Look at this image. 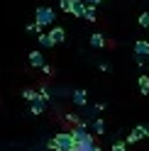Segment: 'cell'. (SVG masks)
Instances as JSON below:
<instances>
[{
    "label": "cell",
    "instance_id": "21",
    "mask_svg": "<svg viewBox=\"0 0 149 151\" xmlns=\"http://www.w3.org/2000/svg\"><path fill=\"white\" fill-rule=\"evenodd\" d=\"M42 71H44L46 76H51V73H54V68H51V66H49V63H44V66H42Z\"/></svg>",
    "mask_w": 149,
    "mask_h": 151
},
{
    "label": "cell",
    "instance_id": "11",
    "mask_svg": "<svg viewBox=\"0 0 149 151\" xmlns=\"http://www.w3.org/2000/svg\"><path fill=\"white\" fill-rule=\"evenodd\" d=\"M83 20H88V22H95V20H98L95 5H86V10H83Z\"/></svg>",
    "mask_w": 149,
    "mask_h": 151
},
{
    "label": "cell",
    "instance_id": "17",
    "mask_svg": "<svg viewBox=\"0 0 149 151\" xmlns=\"http://www.w3.org/2000/svg\"><path fill=\"white\" fill-rule=\"evenodd\" d=\"M56 3H59V7H61L64 12H69V10H71V0H56Z\"/></svg>",
    "mask_w": 149,
    "mask_h": 151
},
{
    "label": "cell",
    "instance_id": "18",
    "mask_svg": "<svg viewBox=\"0 0 149 151\" xmlns=\"http://www.w3.org/2000/svg\"><path fill=\"white\" fill-rule=\"evenodd\" d=\"M27 32H37V34H39V32H42V27L37 24V22H30V24H27Z\"/></svg>",
    "mask_w": 149,
    "mask_h": 151
},
{
    "label": "cell",
    "instance_id": "12",
    "mask_svg": "<svg viewBox=\"0 0 149 151\" xmlns=\"http://www.w3.org/2000/svg\"><path fill=\"white\" fill-rule=\"evenodd\" d=\"M108 42H105V37L103 34H90V46H95V49H103Z\"/></svg>",
    "mask_w": 149,
    "mask_h": 151
},
{
    "label": "cell",
    "instance_id": "8",
    "mask_svg": "<svg viewBox=\"0 0 149 151\" xmlns=\"http://www.w3.org/2000/svg\"><path fill=\"white\" fill-rule=\"evenodd\" d=\"M83 10H86V3H83V0H71V10H69V15H73V17H83Z\"/></svg>",
    "mask_w": 149,
    "mask_h": 151
},
{
    "label": "cell",
    "instance_id": "15",
    "mask_svg": "<svg viewBox=\"0 0 149 151\" xmlns=\"http://www.w3.org/2000/svg\"><path fill=\"white\" fill-rule=\"evenodd\" d=\"M93 132H95V134H105V122L103 119H95V122H93Z\"/></svg>",
    "mask_w": 149,
    "mask_h": 151
},
{
    "label": "cell",
    "instance_id": "5",
    "mask_svg": "<svg viewBox=\"0 0 149 151\" xmlns=\"http://www.w3.org/2000/svg\"><path fill=\"white\" fill-rule=\"evenodd\" d=\"M139 139H144V124H137L132 132H129L127 139H125V144H137Z\"/></svg>",
    "mask_w": 149,
    "mask_h": 151
},
{
    "label": "cell",
    "instance_id": "1",
    "mask_svg": "<svg viewBox=\"0 0 149 151\" xmlns=\"http://www.w3.org/2000/svg\"><path fill=\"white\" fill-rule=\"evenodd\" d=\"M46 146L51 151H76V141H73L71 132H59L46 141Z\"/></svg>",
    "mask_w": 149,
    "mask_h": 151
},
{
    "label": "cell",
    "instance_id": "24",
    "mask_svg": "<svg viewBox=\"0 0 149 151\" xmlns=\"http://www.w3.org/2000/svg\"><path fill=\"white\" fill-rule=\"evenodd\" d=\"M147 32H149V27H147Z\"/></svg>",
    "mask_w": 149,
    "mask_h": 151
},
{
    "label": "cell",
    "instance_id": "16",
    "mask_svg": "<svg viewBox=\"0 0 149 151\" xmlns=\"http://www.w3.org/2000/svg\"><path fill=\"white\" fill-rule=\"evenodd\" d=\"M139 27H149V10L139 15Z\"/></svg>",
    "mask_w": 149,
    "mask_h": 151
},
{
    "label": "cell",
    "instance_id": "9",
    "mask_svg": "<svg viewBox=\"0 0 149 151\" xmlns=\"http://www.w3.org/2000/svg\"><path fill=\"white\" fill-rule=\"evenodd\" d=\"M73 102H76L78 107H83V105L88 102V93H86V90H81V88H78V90H73Z\"/></svg>",
    "mask_w": 149,
    "mask_h": 151
},
{
    "label": "cell",
    "instance_id": "13",
    "mask_svg": "<svg viewBox=\"0 0 149 151\" xmlns=\"http://www.w3.org/2000/svg\"><path fill=\"white\" fill-rule=\"evenodd\" d=\"M137 86H139V93H142V95H149V76H139Z\"/></svg>",
    "mask_w": 149,
    "mask_h": 151
},
{
    "label": "cell",
    "instance_id": "20",
    "mask_svg": "<svg viewBox=\"0 0 149 151\" xmlns=\"http://www.w3.org/2000/svg\"><path fill=\"white\" fill-rule=\"evenodd\" d=\"M76 151H100V149H98L95 144H90V146H78Z\"/></svg>",
    "mask_w": 149,
    "mask_h": 151
},
{
    "label": "cell",
    "instance_id": "3",
    "mask_svg": "<svg viewBox=\"0 0 149 151\" xmlns=\"http://www.w3.org/2000/svg\"><path fill=\"white\" fill-rule=\"evenodd\" d=\"M54 20H56V12H54V7H49V5H39L37 7V12H34V22L42 27H49V24H54Z\"/></svg>",
    "mask_w": 149,
    "mask_h": 151
},
{
    "label": "cell",
    "instance_id": "7",
    "mask_svg": "<svg viewBox=\"0 0 149 151\" xmlns=\"http://www.w3.org/2000/svg\"><path fill=\"white\" fill-rule=\"evenodd\" d=\"M135 54L139 56V59L149 56V42H147V39H139V42H135Z\"/></svg>",
    "mask_w": 149,
    "mask_h": 151
},
{
    "label": "cell",
    "instance_id": "10",
    "mask_svg": "<svg viewBox=\"0 0 149 151\" xmlns=\"http://www.w3.org/2000/svg\"><path fill=\"white\" fill-rule=\"evenodd\" d=\"M37 42H39V46H42V49H51V46H54L51 37L46 34V32H39V34H37Z\"/></svg>",
    "mask_w": 149,
    "mask_h": 151
},
{
    "label": "cell",
    "instance_id": "6",
    "mask_svg": "<svg viewBox=\"0 0 149 151\" xmlns=\"http://www.w3.org/2000/svg\"><path fill=\"white\" fill-rule=\"evenodd\" d=\"M51 37V42H54V46L56 44H61V42H66V29L64 27H51V32H46Z\"/></svg>",
    "mask_w": 149,
    "mask_h": 151
},
{
    "label": "cell",
    "instance_id": "4",
    "mask_svg": "<svg viewBox=\"0 0 149 151\" xmlns=\"http://www.w3.org/2000/svg\"><path fill=\"white\" fill-rule=\"evenodd\" d=\"M27 61H30V66H32V68H42V66L46 63V61H44V54H42L39 49H34V51H30V54H27Z\"/></svg>",
    "mask_w": 149,
    "mask_h": 151
},
{
    "label": "cell",
    "instance_id": "23",
    "mask_svg": "<svg viewBox=\"0 0 149 151\" xmlns=\"http://www.w3.org/2000/svg\"><path fill=\"white\" fill-rule=\"evenodd\" d=\"M144 137H147V139H149V127H144Z\"/></svg>",
    "mask_w": 149,
    "mask_h": 151
},
{
    "label": "cell",
    "instance_id": "2",
    "mask_svg": "<svg viewBox=\"0 0 149 151\" xmlns=\"http://www.w3.org/2000/svg\"><path fill=\"white\" fill-rule=\"evenodd\" d=\"M71 137H73V141H76V149L78 146H90V144H95L93 141V134L86 129V122H81V124H76L71 129Z\"/></svg>",
    "mask_w": 149,
    "mask_h": 151
},
{
    "label": "cell",
    "instance_id": "22",
    "mask_svg": "<svg viewBox=\"0 0 149 151\" xmlns=\"http://www.w3.org/2000/svg\"><path fill=\"white\" fill-rule=\"evenodd\" d=\"M83 3H86V5H100L103 0H83Z\"/></svg>",
    "mask_w": 149,
    "mask_h": 151
},
{
    "label": "cell",
    "instance_id": "14",
    "mask_svg": "<svg viewBox=\"0 0 149 151\" xmlns=\"http://www.w3.org/2000/svg\"><path fill=\"white\" fill-rule=\"evenodd\" d=\"M22 98H25L27 102H34L37 98H39V90H32V88H25V90H22Z\"/></svg>",
    "mask_w": 149,
    "mask_h": 151
},
{
    "label": "cell",
    "instance_id": "19",
    "mask_svg": "<svg viewBox=\"0 0 149 151\" xmlns=\"http://www.w3.org/2000/svg\"><path fill=\"white\" fill-rule=\"evenodd\" d=\"M125 149H127L125 141H115V144H113V151H125Z\"/></svg>",
    "mask_w": 149,
    "mask_h": 151
}]
</instances>
